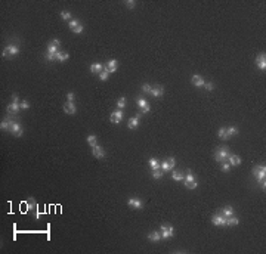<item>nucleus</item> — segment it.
I'll use <instances>...</instances> for the list:
<instances>
[{"mask_svg": "<svg viewBox=\"0 0 266 254\" xmlns=\"http://www.w3.org/2000/svg\"><path fill=\"white\" fill-rule=\"evenodd\" d=\"M19 109H21L19 103H15V102H12V103H9V105L6 107V113L9 114V115H17Z\"/></svg>", "mask_w": 266, "mask_h": 254, "instance_id": "dca6fc26", "label": "nucleus"}, {"mask_svg": "<svg viewBox=\"0 0 266 254\" xmlns=\"http://www.w3.org/2000/svg\"><path fill=\"white\" fill-rule=\"evenodd\" d=\"M172 179L176 180V182H181V180L185 179V175H183L182 171H179V170H173V171H172Z\"/></svg>", "mask_w": 266, "mask_h": 254, "instance_id": "5701e85b", "label": "nucleus"}, {"mask_svg": "<svg viewBox=\"0 0 266 254\" xmlns=\"http://www.w3.org/2000/svg\"><path fill=\"white\" fill-rule=\"evenodd\" d=\"M19 107H21V109H28V108H30V102L22 101L21 103H19Z\"/></svg>", "mask_w": 266, "mask_h": 254, "instance_id": "a19ab883", "label": "nucleus"}, {"mask_svg": "<svg viewBox=\"0 0 266 254\" xmlns=\"http://www.w3.org/2000/svg\"><path fill=\"white\" fill-rule=\"evenodd\" d=\"M104 69V65L102 64H99V62H95V64H92L90 65V73H93V74H99Z\"/></svg>", "mask_w": 266, "mask_h": 254, "instance_id": "393cba45", "label": "nucleus"}, {"mask_svg": "<svg viewBox=\"0 0 266 254\" xmlns=\"http://www.w3.org/2000/svg\"><path fill=\"white\" fill-rule=\"evenodd\" d=\"M211 223L215 226H226V217L223 214H215L213 217H211Z\"/></svg>", "mask_w": 266, "mask_h": 254, "instance_id": "9d476101", "label": "nucleus"}, {"mask_svg": "<svg viewBox=\"0 0 266 254\" xmlns=\"http://www.w3.org/2000/svg\"><path fill=\"white\" fill-rule=\"evenodd\" d=\"M148 239L151 241V242H158V241H161L163 238H161V233H160V231H154V232H149L148 233Z\"/></svg>", "mask_w": 266, "mask_h": 254, "instance_id": "6ab92c4d", "label": "nucleus"}, {"mask_svg": "<svg viewBox=\"0 0 266 254\" xmlns=\"http://www.w3.org/2000/svg\"><path fill=\"white\" fill-rule=\"evenodd\" d=\"M127 205H129L130 208H133V210H141V208H143V203H142L139 198H136V197L129 198V199H127Z\"/></svg>", "mask_w": 266, "mask_h": 254, "instance_id": "0eeeda50", "label": "nucleus"}, {"mask_svg": "<svg viewBox=\"0 0 266 254\" xmlns=\"http://www.w3.org/2000/svg\"><path fill=\"white\" fill-rule=\"evenodd\" d=\"M204 87H206V90H207V92H211L213 89H215L213 83H206V84H204Z\"/></svg>", "mask_w": 266, "mask_h": 254, "instance_id": "c03bdc74", "label": "nucleus"}, {"mask_svg": "<svg viewBox=\"0 0 266 254\" xmlns=\"http://www.w3.org/2000/svg\"><path fill=\"white\" fill-rule=\"evenodd\" d=\"M123 117H124L123 111H121V109H117V111L111 113V115H109V120H111V123H113V124H118V123H121Z\"/></svg>", "mask_w": 266, "mask_h": 254, "instance_id": "1a4fd4ad", "label": "nucleus"}, {"mask_svg": "<svg viewBox=\"0 0 266 254\" xmlns=\"http://www.w3.org/2000/svg\"><path fill=\"white\" fill-rule=\"evenodd\" d=\"M9 132H11L12 135H15V136H18V137H19V136H22V126L19 124L18 121H13Z\"/></svg>", "mask_w": 266, "mask_h": 254, "instance_id": "ddd939ff", "label": "nucleus"}, {"mask_svg": "<svg viewBox=\"0 0 266 254\" xmlns=\"http://www.w3.org/2000/svg\"><path fill=\"white\" fill-rule=\"evenodd\" d=\"M136 103H138V107L141 108V114H148L149 111H151V107H149V103H148L143 98H138V101H136Z\"/></svg>", "mask_w": 266, "mask_h": 254, "instance_id": "6e6552de", "label": "nucleus"}, {"mask_svg": "<svg viewBox=\"0 0 266 254\" xmlns=\"http://www.w3.org/2000/svg\"><path fill=\"white\" fill-rule=\"evenodd\" d=\"M161 170H163V173H166V171H169V164H167V160H164V161H161Z\"/></svg>", "mask_w": 266, "mask_h": 254, "instance_id": "ea45409f", "label": "nucleus"}, {"mask_svg": "<svg viewBox=\"0 0 266 254\" xmlns=\"http://www.w3.org/2000/svg\"><path fill=\"white\" fill-rule=\"evenodd\" d=\"M17 55H19V47L17 45H6V47L2 52L3 58H13Z\"/></svg>", "mask_w": 266, "mask_h": 254, "instance_id": "20e7f679", "label": "nucleus"}, {"mask_svg": "<svg viewBox=\"0 0 266 254\" xmlns=\"http://www.w3.org/2000/svg\"><path fill=\"white\" fill-rule=\"evenodd\" d=\"M104 68L107 69L109 74H113V73H115L117 71V68H118V62L115 61V59H109L105 65H104Z\"/></svg>", "mask_w": 266, "mask_h": 254, "instance_id": "f8f14e48", "label": "nucleus"}, {"mask_svg": "<svg viewBox=\"0 0 266 254\" xmlns=\"http://www.w3.org/2000/svg\"><path fill=\"white\" fill-rule=\"evenodd\" d=\"M93 151H92V154H93V157L98 160H104L105 158V151H104V148L99 146V145H96V146L92 148Z\"/></svg>", "mask_w": 266, "mask_h": 254, "instance_id": "2eb2a0df", "label": "nucleus"}, {"mask_svg": "<svg viewBox=\"0 0 266 254\" xmlns=\"http://www.w3.org/2000/svg\"><path fill=\"white\" fill-rule=\"evenodd\" d=\"M108 75H109V73H108L107 69L104 68V69H102L101 73H99V80H101V81H105V80L108 79Z\"/></svg>", "mask_w": 266, "mask_h": 254, "instance_id": "473e14b6", "label": "nucleus"}, {"mask_svg": "<svg viewBox=\"0 0 266 254\" xmlns=\"http://www.w3.org/2000/svg\"><path fill=\"white\" fill-rule=\"evenodd\" d=\"M117 107H118V109H123L126 107V98H120L117 101Z\"/></svg>", "mask_w": 266, "mask_h": 254, "instance_id": "f704fd0d", "label": "nucleus"}, {"mask_svg": "<svg viewBox=\"0 0 266 254\" xmlns=\"http://www.w3.org/2000/svg\"><path fill=\"white\" fill-rule=\"evenodd\" d=\"M152 177L154 179H161L163 177V170H152Z\"/></svg>", "mask_w": 266, "mask_h": 254, "instance_id": "72a5a7b5", "label": "nucleus"}, {"mask_svg": "<svg viewBox=\"0 0 266 254\" xmlns=\"http://www.w3.org/2000/svg\"><path fill=\"white\" fill-rule=\"evenodd\" d=\"M237 225H239V219L235 214L226 219V226H237Z\"/></svg>", "mask_w": 266, "mask_h": 254, "instance_id": "cd10ccee", "label": "nucleus"}, {"mask_svg": "<svg viewBox=\"0 0 266 254\" xmlns=\"http://www.w3.org/2000/svg\"><path fill=\"white\" fill-rule=\"evenodd\" d=\"M12 123H13V120H12V118H11V115H9L7 118L3 120V121L0 123V129H2V130H11Z\"/></svg>", "mask_w": 266, "mask_h": 254, "instance_id": "412c9836", "label": "nucleus"}, {"mask_svg": "<svg viewBox=\"0 0 266 254\" xmlns=\"http://www.w3.org/2000/svg\"><path fill=\"white\" fill-rule=\"evenodd\" d=\"M34 205H36V201H34V198H28V203H27V211L33 208Z\"/></svg>", "mask_w": 266, "mask_h": 254, "instance_id": "e433bc0d", "label": "nucleus"}, {"mask_svg": "<svg viewBox=\"0 0 266 254\" xmlns=\"http://www.w3.org/2000/svg\"><path fill=\"white\" fill-rule=\"evenodd\" d=\"M256 65H257V68L262 69V71H265L266 69V55L265 53H259V55L256 56Z\"/></svg>", "mask_w": 266, "mask_h": 254, "instance_id": "9b49d317", "label": "nucleus"}, {"mask_svg": "<svg viewBox=\"0 0 266 254\" xmlns=\"http://www.w3.org/2000/svg\"><path fill=\"white\" fill-rule=\"evenodd\" d=\"M229 157H231V151H229L228 146H219L216 149V152H215L216 163H225V161H228Z\"/></svg>", "mask_w": 266, "mask_h": 254, "instance_id": "f03ea898", "label": "nucleus"}, {"mask_svg": "<svg viewBox=\"0 0 266 254\" xmlns=\"http://www.w3.org/2000/svg\"><path fill=\"white\" fill-rule=\"evenodd\" d=\"M142 90L145 92V95H151V92H152V87L149 84H142Z\"/></svg>", "mask_w": 266, "mask_h": 254, "instance_id": "c9c22d12", "label": "nucleus"}, {"mask_svg": "<svg viewBox=\"0 0 266 254\" xmlns=\"http://www.w3.org/2000/svg\"><path fill=\"white\" fill-rule=\"evenodd\" d=\"M64 113L65 114H75L77 113V108H75V103L74 102H65L64 103Z\"/></svg>", "mask_w": 266, "mask_h": 254, "instance_id": "f3484780", "label": "nucleus"}, {"mask_svg": "<svg viewBox=\"0 0 266 254\" xmlns=\"http://www.w3.org/2000/svg\"><path fill=\"white\" fill-rule=\"evenodd\" d=\"M253 176H254V179L257 180L259 186H262L263 189H265V188H266V182H265L266 167H265V165H256L254 169H253Z\"/></svg>", "mask_w": 266, "mask_h": 254, "instance_id": "f257e3e1", "label": "nucleus"}, {"mask_svg": "<svg viewBox=\"0 0 266 254\" xmlns=\"http://www.w3.org/2000/svg\"><path fill=\"white\" fill-rule=\"evenodd\" d=\"M141 115H142L141 113L136 114V117H132V118L127 121V127H129L130 130L138 129V126H139V120H141Z\"/></svg>", "mask_w": 266, "mask_h": 254, "instance_id": "4468645a", "label": "nucleus"}, {"mask_svg": "<svg viewBox=\"0 0 266 254\" xmlns=\"http://www.w3.org/2000/svg\"><path fill=\"white\" fill-rule=\"evenodd\" d=\"M220 164H222V171L228 173V171L231 170V164H229V163H226V161H225V163H220Z\"/></svg>", "mask_w": 266, "mask_h": 254, "instance_id": "4c0bfd02", "label": "nucleus"}, {"mask_svg": "<svg viewBox=\"0 0 266 254\" xmlns=\"http://www.w3.org/2000/svg\"><path fill=\"white\" fill-rule=\"evenodd\" d=\"M126 6H127V7H130V9H133V7L136 6V2L135 0H127V2H126Z\"/></svg>", "mask_w": 266, "mask_h": 254, "instance_id": "37998d69", "label": "nucleus"}, {"mask_svg": "<svg viewBox=\"0 0 266 254\" xmlns=\"http://www.w3.org/2000/svg\"><path fill=\"white\" fill-rule=\"evenodd\" d=\"M217 135H219V137H220V139H228L226 127H220V129H219V133H217Z\"/></svg>", "mask_w": 266, "mask_h": 254, "instance_id": "2f4dec72", "label": "nucleus"}, {"mask_svg": "<svg viewBox=\"0 0 266 254\" xmlns=\"http://www.w3.org/2000/svg\"><path fill=\"white\" fill-rule=\"evenodd\" d=\"M148 164H149L151 170H158V169H161V163H160L157 158H149Z\"/></svg>", "mask_w": 266, "mask_h": 254, "instance_id": "b1692460", "label": "nucleus"}, {"mask_svg": "<svg viewBox=\"0 0 266 254\" xmlns=\"http://www.w3.org/2000/svg\"><path fill=\"white\" fill-rule=\"evenodd\" d=\"M51 45H53V46H56V47H59L61 41H59V39H53V40L51 41Z\"/></svg>", "mask_w": 266, "mask_h": 254, "instance_id": "a18cd8bd", "label": "nucleus"}, {"mask_svg": "<svg viewBox=\"0 0 266 254\" xmlns=\"http://www.w3.org/2000/svg\"><path fill=\"white\" fill-rule=\"evenodd\" d=\"M55 58H56L58 61H61V62H65V61H68V58H70V55H68V52H58L56 55H55Z\"/></svg>", "mask_w": 266, "mask_h": 254, "instance_id": "bb28decb", "label": "nucleus"}, {"mask_svg": "<svg viewBox=\"0 0 266 254\" xmlns=\"http://www.w3.org/2000/svg\"><path fill=\"white\" fill-rule=\"evenodd\" d=\"M220 214H223L225 217H231V216H234L235 213H234V208L231 207V205H226V207H223V208H220Z\"/></svg>", "mask_w": 266, "mask_h": 254, "instance_id": "4be33fe9", "label": "nucleus"}, {"mask_svg": "<svg viewBox=\"0 0 266 254\" xmlns=\"http://www.w3.org/2000/svg\"><path fill=\"white\" fill-rule=\"evenodd\" d=\"M151 95L155 96V98H161V96L164 95V87L163 86H155V87H152Z\"/></svg>", "mask_w": 266, "mask_h": 254, "instance_id": "aec40b11", "label": "nucleus"}, {"mask_svg": "<svg viewBox=\"0 0 266 254\" xmlns=\"http://www.w3.org/2000/svg\"><path fill=\"white\" fill-rule=\"evenodd\" d=\"M192 84L195 86V87H203L204 84H206V81H204V79L201 77V75H198V74H195V75H192Z\"/></svg>", "mask_w": 266, "mask_h": 254, "instance_id": "a211bd4d", "label": "nucleus"}, {"mask_svg": "<svg viewBox=\"0 0 266 254\" xmlns=\"http://www.w3.org/2000/svg\"><path fill=\"white\" fill-rule=\"evenodd\" d=\"M226 133H228V137L235 136V135H238V129L235 126H229V127H226Z\"/></svg>", "mask_w": 266, "mask_h": 254, "instance_id": "c85d7f7f", "label": "nucleus"}, {"mask_svg": "<svg viewBox=\"0 0 266 254\" xmlns=\"http://www.w3.org/2000/svg\"><path fill=\"white\" fill-rule=\"evenodd\" d=\"M167 164H169V169L170 170H173L175 169V164H176V160L173 158V157H170L169 160H167Z\"/></svg>", "mask_w": 266, "mask_h": 254, "instance_id": "58836bf2", "label": "nucleus"}, {"mask_svg": "<svg viewBox=\"0 0 266 254\" xmlns=\"http://www.w3.org/2000/svg\"><path fill=\"white\" fill-rule=\"evenodd\" d=\"M160 233H161V238L163 239H172L173 238V235H175V229H173V226L172 225H161V228H160Z\"/></svg>", "mask_w": 266, "mask_h": 254, "instance_id": "39448f33", "label": "nucleus"}, {"mask_svg": "<svg viewBox=\"0 0 266 254\" xmlns=\"http://www.w3.org/2000/svg\"><path fill=\"white\" fill-rule=\"evenodd\" d=\"M74 99H75L74 93H73V92H68V93H67V101L68 102H74Z\"/></svg>", "mask_w": 266, "mask_h": 254, "instance_id": "79ce46f5", "label": "nucleus"}, {"mask_svg": "<svg viewBox=\"0 0 266 254\" xmlns=\"http://www.w3.org/2000/svg\"><path fill=\"white\" fill-rule=\"evenodd\" d=\"M68 27H70V30L71 31H74L75 34H81L83 33V24H80L79 19H71L70 22H68Z\"/></svg>", "mask_w": 266, "mask_h": 254, "instance_id": "423d86ee", "label": "nucleus"}, {"mask_svg": "<svg viewBox=\"0 0 266 254\" xmlns=\"http://www.w3.org/2000/svg\"><path fill=\"white\" fill-rule=\"evenodd\" d=\"M12 102H15V103H19V99H18V95H12Z\"/></svg>", "mask_w": 266, "mask_h": 254, "instance_id": "49530a36", "label": "nucleus"}, {"mask_svg": "<svg viewBox=\"0 0 266 254\" xmlns=\"http://www.w3.org/2000/svg\"><path fill=\"white\" fill-rule=\"evenodd\" d=\"M61 18H62L64 21H68V22H70V21L73 19V18H71V13H70V12H68V11H64V12H61Z\"/></svg>", "mask_w": 266, "mask_h": 254, "instance_id": "7c9ffc66", "label": "nucleus"}, {"mask_svg": "<svg viewBox=\"0 0 266 254\" xmlns=\"http://www.w3.org/2000/svg\"><path fill=\"white\" fill-rule=\"evenodd\" d=\"M87 142H89V145H90L92 148H93V146H96V145H98L96 136H95V135H89V136H87Z\"/></svg>", "mask_w": 266, "mask_h": 254, "instance_id": "c756f323", "label": "nucleus"}, {"mask_svg": "<svg viewBox=\"0 0 266 254\" xmlns=\"http://www.w3.org/2000/svg\"><path fill=\"white\" fill-rule=\"evenodd\" d=\"M183 183H185V188L186 189H195V188L198 186V182L195 179V176L191 170H188L186 171V176H185V179H183Z\"/></svg>", "mask_w": 266, "mask_h": 254, "instance_id": "7ed1b4c3", "label": "nucleus"}, {"mask_svg": "<svg viewBox=\"0 0 266 254\" xmlns=\"http://www.w3.org/2000/svg\"><path fill=\"white\" fill-rule=\"evenodd\" d=\"M229 164H231V167L232 165H239L241 164V158L238 157V155H235V154H231V157H229Z\"/></svg>", "mask_w": 266, "mask_h": 254, "instance_id": "a878e982", "label": "nucleus"}]
</instances>
